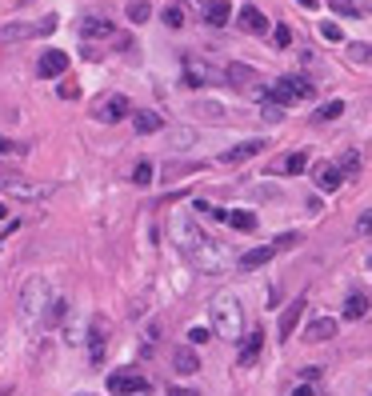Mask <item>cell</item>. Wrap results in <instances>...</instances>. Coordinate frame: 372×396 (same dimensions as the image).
<instances>
[{
    "label": "cell",
    "instance_id": "obj_18",
    "mask_svg": "<svg viewBox=\"0 0 372 396\" xmlns=\"http://www.w3.org/2000/svg\"><path fill=\"white\" fill-rule=\"evenodd\" d=\"M332 336H336V321H332V316H316V321L308 325V332H304V340H312V345L332 340Z\"/></svg>",
    "mask_w": 372,
    "mask_h": 396
},
{
    "label": "cell",
    "instance_id": "obj_36",
    "mask_svg": "<svg viewBox=\"0 0 372 396\" xmlns=\"http://www.w3.org/2000/svg\"><path fill=\"white\" fill-rule=\"evenodd\" d=\"M321 36H325V40H340V36H345V32H340V24L325 21V24H321Z\"/></svg>",
    "mask_w": 372,
    "mask_h": 396
},
{
    "label": "cell",
    "instance_id": "obj_9",
    "mask_svg": "<svg viewBox=\"0 0 372 396\" xmlns=\"http://www.w3.org/2000/svg\"><path fill=\"white\" fill-rule=\"evenodd\" d=\"M256 80H260L256 69L229 60V69H224V84H233V89H240V93H260V84H256Z\"/></svg>",
    "mask_w": 372,
    "mask_h": 396
},
{
    "label": "cell",
    "instance_id": "obj_49",
    "mask_svg": "<svg viewBox=\"0 0 372 396\" xmlns=\"http://www.w3.org/2000/svg\"><path fill=\"white\" fill-rule=\"evenodd\" d=\"M369 268H372V257H369Z\"/></svg>",
    "mask_w": 372,
    "mask_h": 396
},
{
    "label": "cell",
    "instance_id": "obj_29",
    "mask_svg": "<svg viewBox=\"0 0 372 396\" xmlns=\"http://www.w3.org/2000/svg\"><path fill=\"white\" fill-rule=\"evenodd\" d=\"M336 168H340V176H356V172H360V156H356V152H345V156L336 161Z\"/></svg>",
    "mask_w": 372,
    "mask_h": 396
},
{
    "label": "cell",
    "instance_id": "obj_7",
    "mask_svg": "<svg viewBox=\"0 0 372 396\" xmlns=\"http://www.w3.org/2000/svg\"><path fill=\"white\" fill-rule=\"evenodd\" d=\"M185 84L188 89H205V84H224V72H216L209 60L185 56Z\"/></svg>",
    "mask_w": 372,
    "mask_h": 396
},
{
    "label": "cell",
    "instance_id": "obj_1",
    "mask_svg": "<svg viewBox=\"0 0 372 396\" xmlns=\"http://www.w3.org/2000/svg\"><path fill=\"white\" fill-rule=\"evenodd\" d=\"M172 240H176V248L185 253V260L196 268V272L220 277V272L229 268V253H224L188 212H176V216H172Z\"/></svg>",
    "mask_w": 372,
    "mask_h": 396
},
{
    "label": "cell",
    "instance_id": "obj_39",
    "mask_svg": "<svg viewBox=\"0 0 372 396\" xmlns=\"http://www.w3.org/2000/svg\"><path fill=\"white\" fill-rule=\"evenodd\" d=\"M288 45H292V28L280 24V28H277V48H288Z\"/></svg>",
    "mask_w": 372,
    "mask_h": 396
},
{
    "label": "cell",
    "instance_id": "obj_44",
    "mask_svg": "<svg viewBox=\"0 0 372 396\" xmlns=\"http://www.w3.org/2000/svg\"><path fill=\"white\" fill-rule=\"evenodd\" d=\"M56 93L65 96V100H76V96H80V89H76V84H60V89H56Z\"/></svg>",
    "mask_w": 372,
    "mask_h": 396
},
{
    "label": "cell",
    "instance_id": "obj_21",
    "mask_svg": "<svg viewBox=\"0 0 372 396\" xmlns=\"http://www.w3.org/2000/svg\"><path fill=\"white\" fill-rule=\"evenodd\" d=\"M80 32H84L89 40H96V36H100V40H108L117 28H113V21H104V16H89V21L80 24Z\"/></svg>",
    "mask_w": 372,
    "mask_h": 396
},
{
    "label": "cell",
    "instance_id": "obj_6",
    "mask_svg": "<svg viewBox=\"0 0 372 396\" xmlns=\"http://www.w3.org/2000/svg\"><path fill=\"white\" fill-rule=\"evenodd\" d=\"M56 32V21L45 16V21H12L0 28V45H24V40H36V36H52Z\"/></svg>",
    "mask_w": 372,
    "mask_h": 396
},
{
    "label": "cell",
    "instance_id": "obj_45",
    "mask_svg": "<svg viewBox=\"0 0 372 396\" xmlns=\"http://www.w3.org/2000/svg\"><path fill=\"white\" fill-rule=\"evenodd\" d=\"M292 396H316V393H312V384H297V388H292Z\"/></svg>",
    "mask_w": 372,
    "mask_h": 396
},
{
    "label": "cell",
    "instance_id": "obj_26",
    "mask_svg": "<svg viewBox=\"0 0 372 396\" xmlns=\"http://www.w3.org/2000/svg\"><path fill=\"white\" fill-rule=\"evenodd\" d=\"M65 312H69V301L52 296V304H48V312H45V321H40V325H45V328H56L60 321H65Z\"/></svg>",
    "mask_w": 372,
    "mask_h": 396
},
{
    "label": "cell",
    "instance_id": "obj_13",
    "mask_svg": "<svg viewBox=\"0 0 372 396\" xmlns=\"http://www.w3.org/2000/svg\"><path fill=\"white\" fill-rule=\"evenodd\" d=\"M196 8L205 12V24H209V28H224V24L233 21L229 0H196Z\"/></svg>",
    "mask_w": 372,
    "mask_h": 396
},
{
    "label": "cell",
    "instance_id": "obj_25",
    "mask_svg": "<svg viewBox=\"0 0 372 396\" xmlns=\"http://www.w3.org/2000/svg\"><path fill=\"white\" fill-rule=\"evenodd\" d=\"M364 312H369V292H352L349 301H345V316H349V321H360Z\"/></svg>",
    "mask_w": 372,
    "mask_h": 396
},
{
    "label": "cell",
    "instance_id": "obj_16",
    "mask_svg": "<svg viewBox=\"0 0 372 396\" xmlns=\"http://www.w3.org/2000/svg\"><path fill=\"white\" fill-rule=\"evenodd\" d=\"M132 128H137L140 137H152V132L164 128V117L152 113V108H132Z\"/></svg>",
    "mask_w": 372,
    "mask_h": 396
},
{
    "label": "cell",
    "instance_id": "obj_34",
    "mask_svg": "<svg viewBox=\"0 0 372 396\" xmlns=\"http://www.w3.org/2000/svg\"><path fill=\"white\" fill-rule=\"evenodd\" d=\"M212 340V332L209 328H200V325H192L188 328V345H192V349H196V345H209Z\"/></svg>",
    "mask_w": 372,
    "mask_h": 396
},
{
    "label": "cell",
    "instance_id": "obj_3",
    "mask_svg": "<svg viewBox=\"0 0 372 396\" xmlns=\"http://www.w3.org/2000/svg\"><path fill=\"white\" fill-rule=\"evenodd\" d=\"M48 304H52V284H48V277H32L24 280L21 288V321L28 328H36L40 321H45Z\"/></svg>",
    "mask_w": 372,
    "mask_h": 396
},
{
    "label": "cell",
    "instance_id": "obj_27",
    "mask_svg": "<svg viewBox=\"0 0 372 396\" xmlns=\"http://www.w3.org/2000/svg\"><path fill=\"white\" fill-rule=\"evenodd\" d=\"M277 168H280V172H292V176H297V172H304V168H308V156H304V152H288V156H280Z\"/></svg>",
    "mask_w": 372,
    "mask_h": 396
},
{
    "label": "cell",
    "instance_id": "obj_2",
    "mask_svg": "<svg viewBox=\"0 0 372 396\" xmlns=\"http://www.w3.org/2000/svg\"><path fill=\"white\" fill-rule=\"evenodd\" d=\"M209 316H212V332L224 336V340H240L244 336V308L236 301L233 292H216L209 304Z\"/></svg>",
    "mask_w": 372,
    "mask_h": 396
},
{
    "label": "cell",
    "instance_id": "obj_19",
    "mask_svg": "<svg viewBox=\"0 0 372 396\" xmlns=\"http://www.w3.org/2000/svg\"><path fill=\"white\" fill-rule=\"evenodd\" d=\"M172 369H176L181 376H192L196 369H200V356H196V349H192V345H188V349H176V352H172Z\"/></svg>",
    "mask_w": 372,
    "mask_h": 396
},
{
    "label": "cell",
    "instance_id": "obj_31",
    "mask_svg": "<svg viewBox=\"0 0 372 396\" xmlns=\"http://www.w3.org/2000/svg\"><path fill=\"white\" fill-rule=\"evenodd\" d=\"M132 185H152V164L148 161H137V168H132Z\"/></svg>",
    "mask_w": 372,
    "mask_h": 396
},
{
    "label": "cell",
    "instance_id": "obj_24",
    "mask_svg": "<svg viewBox=\"0 0 372 396\" xmlns=\"http://www.w3.org/2000/svg\"><path fill=\"white\" fill-rule=\"evenodd\" d=\"M224 224H229V229H236V233H253V229H256V212L236 209V212H229V216H224Z\"/></svg>",
    "mask_w": 372,
    "mask_h": 396
},
{
    "label": "cell",
    "instance_id": "obj_41",
    "mask_svg": "<svg viewBox=\"0 0 372 396\" xmlns=\"http://www.w3.org/2000/svg\"><path fill=\"white\" fill-rule=\"evenodd\" d=\"M196 113L209 117V120H220V108H216V104H196Z\"/></svg>",
    "mask_w": 372,
    "mask_h": 396
},
{
    "label": "cell",
    "instance_id": "obj_30",
    "mask_svg": "<svg viewBox=\"0 0 372 396\" xmlns=\"http://www.w3.org/2000/svg\"><path fill=\"white\" fill-rule=\"evenodd\" d=\"M345 117V100H328L325 108L316 113V120H340Z\"/></svg>",
    "mask_w": 372,
    "mask_h": 396
},
{
    "label": "cell",
    "instance_id": "obj_5",
    "mask_svg": "<svg viewBox=\"0 0 372 396\" xmlns=\"http://www.w3.org/2000/svg\"><path fill=\"white\" fill-rule=\"evenodd\" d=\"M56 192V185H45V180H32V176H12L4 172L0 176V196H16V200H48Z\"/></svg>",
    "mask_w": 372,
    "mask_h": 396
},
{
    "label": "cell",
    "instance_id": "obj_17",
    "mask_svg": "<svg viewBox=\"0 0 372 396\" xmlns=\"http://www.w3.org/2000/svg\"><path fill=\"white\" fill-rule=\"evenodd\" d=\"M312 185L321 188V192H336V188L345 185V176H340V168H336V164H316Z\"/></svg>",
    "mask_w": 372,
    "mask_h": 396
},
{
    "label": "cell",
    "instance_id": "obj_33",
    "mask_svg": "<svg viewBox=\"0 0 372 396\" xmlns=\"http://www.w3.org/2000/svg\"><path fill=\"white\" fill-rule=\"evenodd\" d=\"M297 244H301V233H280L277 240H272V248H277V253H284V248H297Z\"/></svg>",
    "mask_w": 372,
    "mask_h": 396
},
{
    "label": "cell",
    "instance_id": "obj_23",
    "mask_svg": "<svg viewBox=\"0 0 372 396\" xmlns=\"http://www.w3.org/2000/svg\"><path fill=\"white\" fill-rule=\"evenodd\" d=\"M301 316H304V301L288 304V308H284V316H280V336H292L297 325H301Z\"/></svg>",
    "mask_w": 372,
    "mask_h": 396
},
{
    "label": "cell",
    "instance_id": "obj_37",
    "mask_svg": "<svg viewBox=\"0 0 372 396\" xmlns=\"http://www.w3.org/2000/svg\"><path fill=\"white\" fill-rule=\"evenodd\" d=\"M332 12H345V16H356L360 8H356L352 0H332Z\"/></svg>",
    "mask_w": 372,
    "mask_h": 396
},
{
    "label": "cell",
    "instance_id": "obj_11",
    "mask_svg": "<svg viewBox=\"0 0 372 396\" xmlns=\"http://www.w3.org/2000/svg\"><path fill=\"white\" fill-rule=\"evenodd\" d=\"M128 113H132V104H128V96H120V93H113L104 104H96V120H104V124H117Z\"/></svg>",
    "mask_w": 372,
    "mask_h": 396
},
{
    "label": "cell",
    "instance_id": "obj_8",
    "mask_svg": "<svg viewBox=\"0 0 372 396\" xmlns=\"http://www.w3.org/2000/svg\"><path fill=\"white\" fill-rule=\"evenodd\" d=\"M108 393L113 396H140V393H148V380L140 373H113L108 376Z\"/></svg>",
    "mask_w": 372,
    "mask_h": 396
},
{
    "label": "cell",
    "instance_id": "obj_22",
    "mask_svg": "<svg viewBox=\"0 0 372 396\" xmlns=\"http://www.w3.org/2000/svg\"><path fill=\"white\" fill-rule=\"evenodd\" d=\"M272 257H277V248H272V244H260V248H248V253L240 257V268H260V264H268Z\"/></svg>",
    "mask_w": 372,
    "mask_h": 396
},
{
    "label": "cell",
    "instance_id": "obj_28",
    "mask_svg": "<svg viewBox=\"0 0 372 396\" xmlns=\"http://www.w3.org/2000/svg\"><path fill=\"white\" fill-rule=\"evenodd\" d=\"M128 21L132 24L152 21V4H148V0H132V4H128Z\"/></svg>",
    "mask_w": 372,
    "mask_h": 396
},
{
    "label": "cell",
    "instance_id": "obj_35",
    "mask_svg": "<svg viewBox=\"0 0 372 396\" xmlns=\"http://www.w3.org/2000/svg\"><path fill=\"white\" fill-rule=\"evenodd\" d=\"M349 56L356 60V65H369V60H372V45H352Z\"/></svg>",
    "mask_w": 372,
    "mask_h": 396
},
{
    "label": "cell",
    "instance_id": "obj_10",
    "mask_svg": "<svg viewBox=\"0 0 372 396\" xmlns=\"http://www.w3.org/2000/svg\"><path fill=\"white\" fill-rule=\"evenodd\" d=\"M65 72H69V52H60V48H45V56L36 60V76L52 80V76H65Z\"/></svg>",
    "mask_w": 372,
    "mask_h": 396
},
{
    "label": "cell",
    "instance_id": "obj_43",
    "mask_svg": "<svg viewBox=\"0 0 372 396\" xmlns=\"http://www.w3.org/2000/svg\"><path fill=\"white\" fill-rule=\"evenodd\" d=\"M4 152H24V148L16 144V140H4V137H0V156H4Z\"/></svg>",
    "mask_w": 372,
    "mask_h": 396
},
{
    "label": "cell",
    "instance_id": "obj_38",
    "mask_svg": "<svg viewBox=\"0 0 372 396\" xmlns=\"http://www.w3.org/2000/svg\"><path fill=\"white\" fill-rule=\"evenodd\" d=\"M164 24H168V28H181V24H185V12H181V8H168V12H164Z\"/></svg>",
    "mask_w": 372,
    "mask_h": 396
},
{
    "label": "cell",
    "instance_id": "obj_20",
    "mask_svg": "<svg viewBox=\"0 0 372 396\" xmlns=\"http://www.w3.org/2000/svg\"><path fill=\"white\" fill-rule=\"evenodd\" d=\"M104 349H108V325H104V321H93V328H89V352H93V360H100Z\"/></svg>",
    "mask_w": 372,
    "mask_h": 396
},
{
    "label": "cell",
    "instance_id": "obj_42",
    "mask_svg": "<svg viewBox=\"0 0 372 396\" xmlns=\"http://www.w3.org/2000/svg\"><path fill=\"white\" fill-rule=\"evenodd\" d=\"M301 376H304V384H312V380H321V369H316V364H308V369H301Z\"/></svg>",
    "mask_w": 372,
    "mask_h": 396
},
{
    "label": "cell",
    "instance_id": "obj_47",
    "mask_svg": "<svg viewBox=\"0 0 372 396\" xmlns=\"http://www.w3.org/2000/svg\"><path fill=\"white\" fill-rule=\"evenodd\" d=\"M4 216H8V200H0V220H4Z\"/></svg>",
    "mask_w": 372,
    "mask_h": 396
},
{
    "label": "cell",
    "instance_id": "obj_15",
    "mask_svg": "<svg viewBox=\"0 0 372 396\" xmlns=\"http://www.w3.org/2000/svg\"><path fill=\"white\" fill-rule=\"evenodd\" d=\"M260 352H264V332H260V328H256V332H244V336H240V356H236V360H240V364H256Z\"/></svg>",
    "mask_w": 372,
    "mask_h": 396
},
{
    "label": "cell",
    "instance_id": "obj_32",
    "mask_svg": "<svg viewBox=\"0 0 372 396\" xmlns=\"http://www.w3.org/2000/svg\"><path fill=\"white\" fill-rule=\"evenodd\" d=\"M168 140H172V148H188L192 144V128H168Z\"/></svg>",
    "mask_w": 372,
    "mask_h": 396
},
{
    "label": "cell",
    "instance_id": "obj_40",
    "mask_svg": "<svg viewBox=\"0 0 372 396\" xmlns=\"http://www.w3.org/2000/svg\"><path fill=\"white\" fill-rule=\"evenodd\" d=\"M356 233L364 236V233H372V209H364L360 212V220H356Z\"/></svg>",
    "mask_w": 372,
    "mask_h": 396
},
{
    "label": "cell",
    "instance_id": "obj_14",
    "mask_svg": "<svg viewBox=\"0 0 372 396\" xmlns=\"http://www.w3.org/2000/svg\"><path fill=\"white\" fill-rule=\"evenodd\" d=\"M236 21H240V28H244L248 36H264V32H268V16H264V12H260L256 4H244Z\"/></svg>",
    "mask_w": 372,
    "mask_h": 396
},
{
    "label": "cell",
    "instance_id": "obj_12",
    "mask_svg": "<svg viewBox=\"0 0 372 396\" xmlns=\"http://www.w3.org/2000/svg\"><path fill=\"white\" fill-rule=\"evenodd\" d=\"M264 144H268V140H260V137L240 140V144H233L229 152H220V164H244V161H253L256 152H264Z\"/></svg>",
    "mask_w": 372,
    "mask_h": 396
},
{
    "label": "cell",
    "instance_id": "obj_46",
    "mask_svg": "<svg viewBox=\"0 0 372 396\" xmlns=\"http://www.w3.org/2000/svg\"><path fill=\"white\" fill-rule=\"evenodd\" d=\"M168 396H196V393H185V388H172Z\"/></svg>",
    "mask_w": 372,
    "mask_h": 396
},
{
    "label": "cell",
    "instance_id": "obj_4",
    "mask_svg": "<svg viewBox=\"0 0 372 396\" xmlns=\"http://www.w3.org/2000/svg\"><path fill=\"white\" fill-rule=\"evenodd\" d=\"M308 96H312V84H308L304 76H280L268 89H260V100L280 104V108H288V104H297V100H308Z\"/></svg>",
    "mask_w": 372,
    "mask_h": 396
},
{
    "label": "cell",
    "instance_id": "obj_48",
    "mask_svg": "<svg viewBox=\"0 0 372 396\" xmlns=\"http://www.w3.org/2000/svg\"><path fill=\"white\" fill-rule=\"evenodd\" d=\"M304 8H316V4H321V0H301Z\"/></svg>",
    "mask_w": 372,
    "mask_h": 396
}]
</instances>
